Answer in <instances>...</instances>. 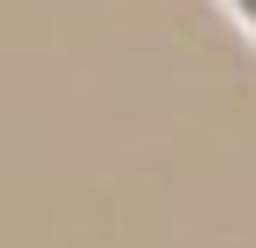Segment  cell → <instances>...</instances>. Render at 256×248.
I'll list each match as a JSON object with an SVG mask.
<instances>
[{
    "mask_svg": "<svg viewBox=\"0 0 256 248\" xmlns=\"http://www.w3.org/2000/svg\"><path fill=\"white\" fill-rule=\"evenodd\" d=\"M248 8H256V0H248Z\"/></svg>",
    "mask_w": 256,
    "mask_h": 248,
    "instance_id": "6da1fadb",
    "label": "cell"
}]
</instances>
